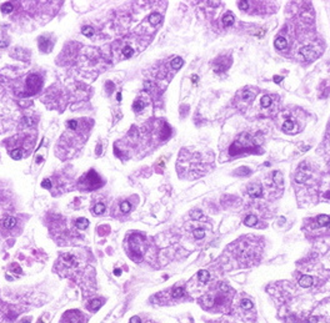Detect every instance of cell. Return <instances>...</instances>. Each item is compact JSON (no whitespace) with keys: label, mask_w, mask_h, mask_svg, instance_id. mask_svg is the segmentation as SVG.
<instances>
[{"label":"cell","mask_w":330,"mask_h":323,"mask_svg":"<svg viewBox=\"0 0 330 323\" xmlns=\"http://www.w3.org/2000/svg\"><path fill=\"white\" fill-rule=\"evenodd\" d=\"M300 54L301 56L304 58V60L306 61H313L318 58L319 53L315 50V47L313 45H306V46H303L300 49Z\"/></svg>","instance_id":"6da1fadb"},{"label":"cell","mask_w":330,"mask_h":323,"mask_svg":"<svg viewBox=\"0 0 330 323\" xmlns=\"http://www.w3.org/2000/svg\"><path fill=\"white\" fill-rule=\"evenodd\" d=\"M85 180H86V185L90 187V188H96L101 185V181L99 179V176H96V173L91 170L89 171V173L85 176Z\"/></svg>","instance_id":"7a4b0ae2"},{"label":"cell","mask_w":330,"mask_h":323,"mask_svg":"<svg viewBox=\"0 0 330 323\" xmlns=\"http://www.w3.org/2000/svg\"><path fill=\"white\" fill-rule=\"evenodd\" d=\"M64 319L68 323H83V314L80 311H69L64 314Z\"/></svg>","instance_id":"3957f363"},{"label":"cell","mask_w":330,"mask_h":323,"mask_svg":"<svg viewBox=\"0 0 330 323\" xmlns=\"http://www.w3.org/2000/svg\"><path fill=\"white\" fill-rule=\"evenodd\" d=\"M26 84H28V87L31 93H35L37 90H39L40 85H41V80L38 78L37 75H30L29 78L26 79Z\"/></svg>","instance_id":"277c9868"},{"label":"cell","mask_w":330,"mask_h":323,"mask_svg":"<svg viewBox=\"0 0 330 323\" xmlns=\"http://www.w3.org/2000/svg\"><path fill=\"white\" fill-rule=\"evenodd\" d=\"M248 193L249 196H251V197H260L261 193H263V188L260 185H258V184H253L248 187Z\"/></svg>","instance_id":"5b68a950"},{"label":"cell","mask_w":330,"mask_h":323,"mask_svg":"<svg viewBox=\"0 0 330 323\" xmlns=\"http://www.w3.org/2000/svg\"><path fill=\"white\" fill-rule=\"evenodd\" d=\"M61 259H63V262H64V264L68 266V267H72V266H75V264H76V258H75L73 255H70V253L63 255V256H61Z\"/></svg>","instance_id":"8992f818"},{"label":"cell","mask_w":330,"mask_h":323,"mask_svg":"<svg viewBox=\"0 0 330 323\" xmlns=\"http://www.w3.org/2000/svg\"><path fill=\"white\" fill-rule=\"evenodd\" d=\"M313 282H314V279L310 276H301V278L299 279V284L301 287H304V288H309V287H311Z\"/></svg>","instance_id":"52a82bcc"},{"label":"cell","mask_w":330,"mask_h":323,"mask_svg":"<svg viewBox=\"0 0 330 323\" xmlns=\"http://www.w3.org/2000/svg\"><path fill=\"white\" fill-rule=\"evenodd\" d=\"M274 45H275V47L279 49V50H284V49L288 46V41L283 36H278L275 39V41H274Z\"/></svg>","instance_id":"ba28073f"},{"label":"cell","mask_w":330,"mask_h":323,"mask_svg":"<svg viewBox=\"0 0 330 323\" xmlns=\"http://www.w3.org/2000/svg\"><path fill=\"white\" fill-rule=\"evenodd\" d=\"M301 168V167H300ZM309 179V172H306V171H304L303 168H301V171H299L298 173H296V176H295V180H296V182H299V184H304V182L306 181Z\"/></svg>","instance_id":"9c48e42d"},{"label":"cell","mask_w":330,"mask_h":323,"mask_svg":"<svg viewBox=\"0 0 330 323\" xmlns=\"http://www.w3.org/2000/svg\"><path fill=\"white\" fill-rule=\"evenodd\" d=\"M273 180L278 186H283V184H284V177H283L282 172H279V171H275L273 173Z\"/></svg>","instance_id":"30bf717a"},{"label":"cell","mask_w":330,"mask_h":323,"mask_svg":"<svg viewBox=\"0 0 330 323\" xmlns=\"http://www.w3.org/2000/svg\"><path fill=\"white\" fill-rule=\"evenodd\" d=\"M198 278H199V281H200L201 283H206L208 281H209V278H210V275H209L208 271L201 270V271L198 272Z\"/></svg>","instance_id":"8fae6325"},{"label":"cell","mask_w":330,"mask_h":323,"mask_svg":"<svg viewBox=\"0 0 330 323\" xmlns=\"http://www.w3.org/2000/svg\"><path fill=\"white\" fill-rule=\"evenodd\" d=\"M160 21H161V15H160V14L153 13V14H150V15H149V23L151 25H158Z\"/></svg>","instance_id":"7c38bea8"},{"label":"cell","mask_w":330,"mask_h":323,"mask_svg":"<svg viewBox=\"0 0 330 323\" xmlns=\"http://www.w3.org/2000/svg\"><path fill=\"white\" fill-rule=\"evenodd\" d=\"M3 224H4V227L8 228V230H9V228H13V227L16 224V220L14 219V217H11V216H10V217H6V219L3 221Z\"/></svg>","instance_id":"4fadbf2b"},{"label":"cell","mask_w":330,"mask_h":323,"mask_svg":"<svg viewBox=\"0 0 330 323\" xmlns=\"http://www.w3.org/2000/svg\"><path fill=\"white\" fill-rule=\"evenodd\" d=\"M88 226H89V221L86 219H84V217H80V219L76 220V227L79 230H86Z\"/></svg>","instance_id":"5bb4252c"},{"label":"cell","mask_w":330,"mask_h":323,"mask_svg":"<svg viewBox=\"0 0 330 323\" xmlns=\"http://www.w3.org/2000/svg\"><path fill=\"white\" fill-rule=\"evenodd\" d=\"M317 221L319 223V226H326V224L330 223V217L328 215H320V216H318Z\"/></svg>","instance_id":"9a60e30c"},{"label":"cell","mask_w":330,"mask_h":323,"mask_svg":"<svg viewBox=\"0 0 330 323\" xmlns=\"http://www.w3.org/2000/svg\"><path fill=\"white\" fill-rule=\"evenodd\" d=\"M295 127V122L291 121V120H286L284 124H283V131L285 132H291Z\"/></svg>","instance_id":"2e32d148"},{"label":"cell","mask_w":330,"mask_h":323,"mask_svg":"<svg viewBox=\"0 0 330 323\" xmlns=\"http://www.w3.org/2000/svg\"><path fill=\"white\" fill-rule=\"evenodd\" d=\"M184 293H185V291H184L183 287H175V288L173 290V292H171V296L174 298H180V297L184 296Z\"/></svg>","instance_id":"e0dca14e"},{"label":"cell","mask_w":330,"mask_h":323,"mask_svg":"<svg viewBox=\"0 0 330 323\" xmlns=\"http://www.w3.org/2000/svg\"><path fill=\"white\" fill-rule=\"evenodd\" d=\"M234 23V16L231 15L230 13H228V14H225V15L223 16V24L225 25V26H230L231 24Z\"/></svg>","instance_id":"ac0fdd59"},{"label":"cell","mask_w":330,"mask_h":323,"mask_svg":"<svg viewBox=\"0 0 330 323\" xmlns=\"http://www.w3.org/2000/svg\"><path fill=\"white\" fill-rule=\"evenodd\" d=\"M256 222H258V219L254 215H249V216H247V219L244 220V223L247 224V226H255Z\"/></svg>","instance_id":"d6986e66"},{"label":"cell","mask_w":330,"mask_h":323,"mask_svg":"<svg viewBox=\"0 0 330 323\" xmlns=\"http://www.w3.org/2000/svg\"><path fill=\"white\" fill-rule=\"evenodd\" d=\"M183 64H184V61H183V59L181 58H175V59H173V61H171V67L173 69H175V70H179L181 66H183Z\"/></svg>","instance_id":"ffe728a7"},{"label":"cell","mask_w":330,"mask_h":323,"mask_svg":"<svg viewBox=\"0 0 330 323\" xmlns=\"http://www.w3.org/2000/svg\"><path fill=\"white\" fill-rule=\"evenodd\" d=\"M0 9H1V13H4V14H10L14 10V6L11 3H4Z\"/></svg>","instance_id":"44dd1931"},{"label":"cell","mask_w":330,"mask_h":323,"mask_svg":"<svg viewBox=\"0 0 330 323\" xmlns=\"http://www.w3.org/2000/svg\"><path fill=\"white\" fill-rule=\"evenodd\" d=\"M190 216H191L193 220H205V216L203 215V212L199 211V210H194V211H191Z\"/></svg>","instance_id":"7402d4cb"},{"label":"cell","mask_w":330,"mask_h":323,"mask_svg":"<svg viewBox=\"0 0 330 323\" xmlns=\"http://www.w3.org/2000/svg\"><path fill=\"white\" fill-rule=\"evenodd\" d=\"M254 96H255V94L251 93V91H249V90H244L241 93V97L247 101H251L253 99H254Z\"/></svg>","instance_id":"603a6c76"},{"label":"cell","mask_w":330,"mask_h":323,"mask_svg":"<svg viewBox=\"0 0 330 323\" xmlns=\"http://www.w3.org/2000/svg\"><path fill=\"white\" fill-rule=\"evenodd\" d=\"M39 46H40V50L41 51H48V47H46V45L49 44V40H46L44 36H40L39 38Z\"/></svg>","instance_id":"cb8c5ba5"},{"label":"cell","mask_w":330,"mask_h":323,"mask_svg":"<svg viewBox=\"0 0 330 323\" xmlns=\"http://www.w3.org/2000/svg\"><path fill=\"white\" fill-rule=\"evenodd\" d=\"M100 306H101V301L100 299H93L89 303V308H90L91 311H96Z\"/></svg>","instance_id":"d4e9b609"},{"label":"cell","mask_w":330,"mask_h":323,"mask_svg":"<svg viewBox=\"0 0 330 323\" xmlns=\"http://www.w3.org/2000/svg\"><path fill=\"white\" fill-rule=\"evenodd\" d=\"M260 104H261V106L263 107H269L270 105H271V97L268 96V95H265L261 97V100H260Z\"/></svg>","instance_id":"484cf974"},{"label":"cell","mask_w":330,"mask_h":323,"mask_svg":"<svg viewBox=\"0 0 330 323\" xmlns=\"http://www.w3.org/2000/svg\"><path fill=\"white\" fill-rule=\"evenodd\" d=\"M10 156L13 160H20L23 156V151L20 150V149H15V150H13L11 153H10Z\"/></svg>","instance_id":"4316f807"},{"label":"cell","mask_w":330,"mask_h":323,"mask_svg":"<svg viewBox=\"0 0 330 323\" xmlns=\"http://www.w3.org/2000/svg\"><path fill=\"white\" fill-rule=\"evenodd\" d=\"M81 33H83L84 35H85V36L90 38V36H93L95 31H94V29H93V27H91V26H84L83 29H81Z\"/></svg>","instance_id":"83f0119b"},{"label":"cell","mask_w":330,"mask_h":323,"mask_svg":"<svg viewBox=\"0 0 330 323\" xmlns=\"http://www.w3.org/2000/svg\"><path fill=\"white\" fill-rule=\"evenodd\" d=\"M144 106H145V104L142 100H136L134 104H133V110L139 112V111H142L144 109Z\"/></svg>","instance_id":"f1b7e54d"},{"label":"cell","mask_w":330,"mask_h":323,"mask_svg":"<svg viewBox=\"0 0 330 323\" xmlns=\"http://www.w3.org/2000/svg\"><path fill=\"white\" fill-rule=\"evenodd\" d=\"M104 211H105V205H104V203H96L95 207H94V212L96 215H101V213H104Z\"/></svg>","instance_id":"f546056e"},{"label":"cell","mask_w":330,"mask_h":323,"mask_svg":"<svg viewBox=\"0 0 330 323\" xmlns=\"http://www.w3.org/2000/svg\"><path fill=\"white\" fill-rule=\"evenodd\" d=\"M123 54H124L125 58H131L133 54H134V50H133L131 46L128 45V46H125V47L123 49Z\"/></svg>","instance_id":"4dcf8cb0"},{"label":"cell","mask_w":330,"mask_h":323,"mask_svg":"<svg viewBox=\"0 0 330 323\" xmlns=\"http://www.w3.org/2000/svg\"><path fill=\"white\" fill-rule=\"evenodd\" d=\"M204 236H205V232H204V230H203V228L194 230V237L196 238V240H201Z\"/></svg>","instance_id":"1f68e13d"},{"label":"cell","mask_w":330,"mask_h":323,"mask_svg":"<svg viewBox=\"0 0 330 323\" xmlns=\"http://www.w3.org/2000/svg\"><path fill=\"white\" fill-rule=\"evenodd\" d=\"M130 208H131V205H130V202H128V201L123 202L121 205H120V210H121V212H124V213H128L130 211Z\"/></svg>","instance_id":"d6a6232c"},{"label":"cell","mask_w":330,"mask_h":323,"mask_svg":"<svg viewBox=\"0 0 330 323\" xmlns=\"http://www.w3.org/2000/svg\"><path fill=\"white\" fill-rule=\"evenodd\" d=\"M241 307L244 310H251L253 308V302L250 299H243L241 301Z\"/></svg>","instance_id":"836d02e7"},{"label":"cell","mask_w":330,"mask_h":323,"mask_svg":"<svg viewBox=\"0 0 330 323\" xmlns=\"http://www.w3.org/2000/svg\"><path fill=\"white\" fill-rule=\"evenodd\" d=\"M10 270H11L14 273H18V275H20V273H23L22 268H20V266H19L18 263H13V264L10 266Z\"/></svg>","instance_id":"e575fe53"},{"label":"cell","mask_w":330,"mask_h":323,"mask_svg":"<svg viewBox=\"0 0 330 323\" xmlns=\"http://www.w3.org/2000/svg\"><path fill=\"white\" fill-rule=\"evenodd\" d=\"M68 127L72 129V130L78 129V121H76V120H70V121L68 122Z\"/></svg>","instance_id":"d590c367"},{"label":"cell","mask_w":330,"mask_h":323,"mask_svg":"<svg viewBox=\"0 0 330 323\" xmlns=\"http://www.w3.org/2000/svg\"><path fill=\"white\" fill-rule=\"evenodd\" d=\"M41 187H44V188H50L51 187V182L49 179H45L43 180V182H41Z\"/></svg>","instance_id":"8d00e7d4"},{"label":"cell","mask_w":330,"mask_h":323,"mask_svg":"<svg viewBox=\"0 0 330 323\" xmlns=\"http://www.w3.org/2000/svg\"><path fill=\"white\" fill-rule=\"evenodd\" d=\"M239 8H240L241 10H244V11H247V10L249 9V3H248V1H240V3H239Z\"/></svg>","instance_id":"74e56055"},{"label":"cell","mask_w":330,"mask_h":323,"mask_svg":"<svg viewBox=\"0 0 330 323\" xmlns=\"http://www.w3.org/2000/svg\"><path fill=\"white\" fill-rule=\"evenodd\" d=\"M130 323H142V319H140V317H138V316H134V317L130 318Z\"/></svg>","instance_id":"f35d334b"},{"label":"cell","mask_w":330,"mask_h":323,"mask_svg":"<svg viewBox=\"0 0 330 323\" xmlns=\"http://www.w3.org/2000/svg\"><path fill=\"white\" fill-rule=\"evenodd\" d=\"M23 122L25 124V125H33V119H30V117H23Z\"/></svg>","instance_id":"ab89813d"},{"label":"cell","mask_w":330,"mask_h":323,"mask_svg":"<svg viewBox=\"0 0 330 323\" xmlns=\"http://www.w3.org/2000/svg\"><path fill=\"white\" fill-rule=\"evenodd\" d=\"M274 81H275L276 84H279V82H282L283 81V76H274Z\"/></svg>","instance_id":"60d3db41"},{"label":"cell","mask_w":330,"mask_h":323,"mask_svg":"<svg viewBox=\"0 0 330 323\" xmlns=\"http://www.w3.org/2000/svg\"><path fill=\"white\" fill-rule=\"evenodd\" d=\"M219 288H220V290H223V291H228V290H229V287H228L225 283H220V284H219Z\"/></svg>","instance_id":"b9f144b4"},{"label":"cell","mask_w":330,"mask_h":323,"mask_svg":"<svg viewBox=\"0 0 330 323\" xmlns=\"http://www.w3.org/2000/svg\"><path fill=\"white\" fill-rule=\"evenodd\" d=\"M114 275H115V276H120V275H121V270H120V268H115V270H114Z\"/></svg>","instance_id":"7bdbcfd3"},{"label":"cell","mask_w":330,"mask_h":323,"mask_svg":"<svg viewBox=\"0 0 330 323\" xmlns=\"http://www.w3.org/2000/svg\"><path fill=\"white\" fill-rule=\"evenodd\" d=\"M318 322V317H311L309 318V323H317Z\"/></svg>","instance_id":"ee69618b"},{"label":"cell","mask_w":330,"mask_h":323,"mask_svg":"<svg viewBox=\"0 0 330 323\" xmlns=\"http://www.w3.org/2000/svg\"><path fill=\"white\" fill-rule=\"evenodd\" d=\"M30 321H31V318H25V319H23V321L20 322V323H29Z\"/></svg>","instance_id":"f6af8a7d"},{"label":"cell","mask_w":330,"mask_h":323,"mask_svg":"<svg viewBox=\"0 0 330 323\" xmlns=\"http://www.w3.org/2000/svg\"><path fill=\"white\" fill-rule=\"evenodd\" d=\"M0 47H6V43H4V41H0Z\"/></svg>","instance_id":"bcb514c9"},{"label":"cell","mask_w":330,"mask_h":323,"mask_svg":"<svg viewBox=\"0 0 330 323\" xmlns=\"http://www.w3.org/2000/svg\"><path fill=\"white\" fill-rule=\"evenodd\" d=\"M116 99H118L119 101H121V94H120V93H118V95H116Z\"/></svg>","instance_id":"7dc6e473"},{"label":"cell","mask_w":330,"mask_h":323,"mask_svg":"<svg viewBox=\"0 0 330 323\" xmlns=\"http://www.w3.org/2000/svg\"><path fill=\"white\" fill-rule=\"evenodd\" d=\"M96 152H99V155H100V152H101V145L98 146V149H96Z\"/></svg>","instance_id":"c3c4849f"},{"label":"cell","mask_w":330,"mask_h":323,"mask_svg":"<svg viewBox=\"0 0 330 323\" xmlns=\"http://www.w3.org/2000/svg\"><path fill=\"white\" fill-rule=\"evenodd\" d=\"M196 81H198V76H193V82L195 84Z\"/></svg>","instance_id":"681fc988"},{"label":"cell","mask_w":330,"mask_h":323,"mask_svg":"<svg viewBox=\"0 0 330 323\" xmlns=\"http://www.w3.org/2000/svg\"><path fill=\"white\" fill-rule=\"evenodd\" d=\"M325 197H326V199H330V191H328V192L325 193Z\"/></svg>","instance_id":"f907efd6"},{"label":"cell","mask_w":330,"mask_h":323,"mask_svg":"<svg viewBox=\"0 0 330 323\" xmlns=\"http://www.w3.org/2000/svg\"><path fill=\"white\" fill-rule=\"evenodd\" d=\"M329 226H330V223H329Z\"/></svg>","instance_id":"816d5d0a"}]
</instances>
